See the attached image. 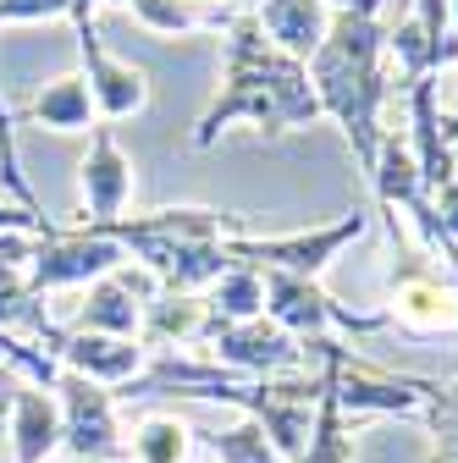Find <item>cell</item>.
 Instances as JSON below:
<instances>
[{
    "mask_svg": "<svg viewBox=\"0 0 458 463\" xmlns=\"http://www.w3.org/2000/svg\"><path fill=\"white\" fill-rule=\"evenodd\" d=\"M128 458H133V463H183V458H188V425L171 420V414H149V420L133 430Z\"/></svg>",
    "mask_w": 458,
    "mask_h": 463,
    "instance_id": "cell-19",
    "label": "cell"
},
{
    "mask_svg": "<svg viewBox=\"0 0 458 463\" xmlns=\"http://www.w3.org/2000/svg\"><path fill=\"white\" fill-rule=\"evenodd\" d=\"M320 99L310 83V67L293 61L288 50H276L260 28V17L243 6L226 23V67H221V89L205 105L199 128H194V149H210L233 122H254L260 133H304L320 122Z\"/></svg>",
    "mask_w": 458,
    "mask_h": 463,
    "instance_id": "cell-1",
    "label": "cell"
},
{
    "mask_svg": "<svg viewBox=\"0 0 458 463\" xmlns=\"http://www.w3.org/2000/svg\"><path fill=\"white\" fill-rule=\"evenodd\" d=\"M365 215H342L331 226H315V232H288V238H226V254H233V265H254V270H288V276H320L342 243L365 238Z\"/></svg>",
    "mask_w": 458,
    "mask_h": 463,
    "instance_id": "cell-3",
    "label": "cell"
},
{
    "mask_svg": "<svg viewBox=\"0 0 458 463\" xmlns=\"http://www.w3.org/2000/svg\"><path fill=\"white\" fill-rule=\"evenodd\" d=\"M221 463H276V452L265 447L260 425H243L233 436H221Z\"/></svg>",
    "mask_w": 458,
    "mask_h": 463,
    "instance_id": "cell-22",
    "label": "cell"
},
{
    "mask_svg": "<svg viewBox=\"0 0 458 463\" xmlns=\"http://www.w3.org/2000/svg\"><path fill=\"white\" fill-rule=\"evenodd\" d=\"M23 116H28V122L55 128V133H94V122H100L83 72H62L55 83H44V89L23 105Z\"/></svg>",
    "mask_w": 458,
    "mask_h": 463,
    "instance_id": "cell-15",
    "label": "cell"
},
{
    "mask_svg": "<svg viewBox=\"0 0 458 463\" xmlns=\"http://www.w3.org/2000/svg\"><path fill=\"white\" fill-rule=\"evenodd\" d=\"M299 463H354V441L337 420V392H331V375H326V392H320V425L310 436V452Z\"/></svg>",
    "mask_w": 458,
    "mask_h": 463,
    "instance_id": "cell-21",
    "label": "cell"
},
{
    "mask_svg": "<svg viewBox=\"0 0 458 463\" xmlns=\"http://www.w3.org/2000/svg\"><path fill=\"white\" fill-rule=\"evenodd\" d=\"M392 315L420 326V331H453L458 326V293L431 265H415L404 281H397V293H392Z\"/></svg>",
    "mask_w": 458,
    "mask_h": 463,
    "instance_id": "cell-13",
    "label": "cell"
},
{
    "mask_svg": "<svg viewBox=\"0 0 458 463\" xmlns=\"http://www.w3.org/2000/svg\"><path fill=\"white\" fill-rule=\"evenodd\" d=\"M55 359H62L72 375H89V381H117V386H128L133 375H138V364H144V354H138V342L133 336H100V331H72V336H62L55 342Z\"/></svg>",
    "mask_w": 458,
    "mask_h": 463,
    "instance_id": "cell-12",
    "label": "cell"
},
{
    "mask_svg": "<svg viewBox=\"0 0 458 463\" xmlns=\"http://www.w3.org/2000/svg\"><path fill=\"white\" fill-rule=\"evenodd\" d=\"M205 331L221 347V359H233L238 370H281V364H299V342L281 331V326H265V320H215L210 315Z\"/></svg>",
    "mask_w": 458,
    "mask_h": 463,
    "instance_id": "cell-10",
    "label": "cell"
},
{
    "mask_svg": "<svg viewBox=\"0 0 458 463\" xmlns=\"http://www.w3.org/2000/svg\"><path fill=\"white\" fill-rule=\"evenodd\" d=\"M12 441H17V463H44L62 447V409L44 397V386H17L12 397Z\"/></svg>",
    "mask_w": 458,
    "mask_h": 463,
    "instance_id": "cell-14",
    "label": "cell"
},
{
    "mask_svg": "<svg viewBox=\"0 0 458 463\" xmlns=\"http://www.w3.org/2000/svg\"><path fill=\"white\" fill-rule=\"evenodd\" d=\"M78 28V55H83V83H89V99H94V116L100 122H122V116H138L149 105V78L110 55L94 33V23H72Z\"/></svg>",
    "mask_w": 458,
    "mask_h": 463,
    "instance_id": "cell-7",
    "label": "cell"
},
{
    "mask_svg": "<svg viewBox=\"0 0 458 463\" xmlns=\"http://www.w3.org/2000/svg\"><path fill=\"white\" fill-rule=\"evenodd\" d=\"M265 281V309L276 326H293V331H320V326H342V331H376L381 315H354L331 304L310 276H288V270H260Z\"/></svg>",
    "mask_w": 458,
    "mask_h": 463,
    "instance_id": "cell-8",
    "label": "cell"
},
{
    "mask_svg": "<svg viewBox=\"0 0 458 463\" xmlns=\"http://www.w3.org/2000/svg\"><path fill=\"white\" fill-rule=\"evenodd\" d=\"M78 0H0V23H50V17H72Z\"/></svg>",
    "mask_w": 458,
    "mask_h": 463,
    "instance_id": "cell-23",
    "label": "cell"
},
{
    "mask_svg": "<svg viewBox=\"0 0 458 463\" xmlns=\"http://www.w3.org/2000/svg\"><path fill=\"white\" fill-rule=\"evenodd\" d=\"M447 12H453V39H458V0H447Z\"/></svg>",
    "mask_w": 458,
    "mask_h": 463,
    "instance_id": "cell-25",
    "label": "cell"
},
{
    "mask_svg": "<svg viewBox=\"0 0 458 463\" xmlns=\"http://www.w3.org/2000/svg\"><path fill=\"white\" fill-rule=\"evenodd\" d=\"M12 397H17V381H12V364H0V430L12 420Z\"/></svg>",
    "mask_w": 458,
    "mask_h": 463,
    "instance_id": "cell-24",
    "label": "cell"
},
{
    "mask_svg": "<svg viewBox=\"0 0 458 463\" xmlns=\"http://www.w3.org/2000/svg\"><path fill=\"white\" fill-rule=\"evenodd\" d=\"M376 12H381V0H331V33L310 55L315 99L348 133L354 165L365 183L376 177V160H381V105L392 94L386 67H381L386 33H381Z\"/></svg>",
    "mask_w": 458,
    "mask_h": 463,
    "instance_id": "cell-2",
    "label": "cell"
},
{
    "mask_svg": "<svg viewBox=\"0 0 458 463\" xmlns=\"http://www.w3.org/2000/svg\"><path fill=\"white\" fill-rule=\"evenodd\" d=\"M265 309V281L254 265H233L215 287H210V315L215 320H260Z\"/></svg>",
    "mask_w": 458,
    "mask_h": 463,
    "instance_id": "cell-17",
    "label": "cell"
},
{
    "mask_svg": "<svg viewBox=\"0 0 458 463\" xmlns=\"http://www.w3.org/2000/svg\"><path fill=\"white\" fill-rule=\"evenodd\" d=\"M78 194H83V210H78L72 226H105V221H122L128 215L133 160L117 144V128H110V122H94V133H89V155L78 165Z\"/></svg>",
    "mask_w": 458,
    "mask_h": 463,
    "instance_id": "cell-5",
    "label": "cell"
},
{
    "mask_svg": "<svg viewBox=\"0 0 458 463\" xmlns=\"http://www.w3.org/2000/svg\"><path fill=\"white\" fill-rule=\"evenodd\" d=\"M62 386V447L72 458H128L122 436H117V409H110V392L89 375H55Z\"/></svg>",
    "mask_w": 458,
    "mask_h": 463,
    "instance_id": "cell-6",
    "label": "cell"
},
{
    "mask_svg": "<svg viewBox=\"0 0 458 463\" xmlns=\"http://www.w3.org/2000/svg\"><path fill=\"white\" fill-rule=\"evenodd\" d=\"M128 265V249L100 238L89 226H55L50 238L33 243V260H28V287L33 293H50V287H89L110 270Z\"/></svg>",
    "mask_w": 458,
    "mask_h": 463,
    "instance_id": "cell-4",
    "label": "cell"
},
{
    "mask_svg": "<svg viewBox=\"0 0 458 463\" xmlns=\"http://www.w3.org/2000/svg\"><path fill=\"white\" fill-rule=\"evenodd\" d=\"M0 326H28V331L50 336V347L62 342V336L50 331L44 309H39V293H33V287H28V276H23L17 265H0Z\"/></svg>",
    "mask_w": 458,
    "mask_h": 463,
    "instance_id": "cell-20",
    "label": "cell"
},
{
    "mask_svg": "<svg viewBox=\"0 0 458 463\" xmlns=\"http://www.w3.org/2000/svg\"><path fill=\"white\" fill-rule=\"evenodd\" d=\"M133 17L155 33H194V28H210V23H226L233 12H215V6H199V0H133Z\"/></svg>",
    "mask_w": 458,
    "mask_h": 463,
    "instance_id": "cell-18",
    "label": "cell"
},
{
    "mask_svg": "<svg viewBox=\"0 0 458 463\" xmlns=\"http://www.w3.org/2000/svg\"><path fill=\"white\" fill-rule=\"evenodd\" d=\"M133 287L149 298V293H155V276H149V270H144V276H133V270L122 265V270H110V276L89 281V293H83V304H78V315H72V331L133 336V331L144 326V304L133 298Z\"/></svg>",
    "mask_w": 458,
    "mask_h": 463,
    "instance_id": "cell-9",
    "label": "cell"
},
{
    "mask_svg": "<svg viewBox=\"0 0 458 463\" xmlns=\"http://www.w3.org/2000/svg\"><path fill=\"white\" fill-rule=\"evenodd\" d=\"M260 28L276 50H288L293 61L310 67V55L331 33V0H260Z\"/></svg>",
    "mask_w": 458,
    "mask_h": 463,
    "instance_id": "cell-11",
    "label": "cell"
},
{
    "mask_svg": "<svg viewBox=\"0 0 458 463\" xmlns=\"http://www.w3.org/2000/svg\"><path fill=\"white\" fill-rule=\"evenodd\" d=\"M210 326V304H199L194 293H166V298H149L144 304V342H155V347H166L171 336L177 342H188V336H199Z\"/></svg>",
    "mask_w": 458,
    "mask_h": 463,
    "instance_id": "cell-16",
    "label": "cell"
}]
</instances>
